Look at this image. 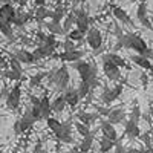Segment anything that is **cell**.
Segmentation results:
<instances>
[{"label": "cell", "mask_w": 153, "mask_h": 153, "mask_svg": "<svg viewBox=\"0 0 153 153\" xmlns=\"http://www.w3.org/2000/svg\"><path fill=\"white\" fill-rule=\"evenodd\" d=\"M141 118H143L141 109H139V106H138V100H135V101H133V107H132V110H130V113H129V121L138 124Z\"/></svg>", "instance_id": "obj_30"}, {"label": "cell", "mask_w": 153, "mask_h": 153, "mask_svg": "<svg viewBox=\"0 0 153 153\" xmlns=\"http://www.w3.org/2000/svg\"><path fill=\"white\" fill-rule=\"evenodd\" d=\"M84 37H86L84 34H81L78 29L75 28V29H72V31L68 34V40H71V42H74V43H75V42H81Z\"/></svg>", "instance_id": "obj_40"}, {"label": "cell", "mask_w": 153, "mask_h": 153, "mask_svg": "<svg viewBox=\"0 0 153 153\" xmlns=\"http://www.w3.org/2000/svg\"><path fill=\"white\" fill-rule=\"evenodd\" d=\"M101 63H103V72H104V75L107 76L110 81H120L121 80V71H120V68L115 66L104 54H103V57H101Z\"/></svg>", "instance_id": "obj_9"}, {"label": "cell", "mask_w": 153, "mask_h": 153, "mask_svg": "<svg viewBox=\"0 0 153 153\" xmlns=\"http://www.w3.org/2000/svg\"><path fill=\"white\" fill-rule=\"evenodd\" d=\"M46 2H48V0H34V5H35V8H38V6H45Z\"/></svg>", "instance_id": "obj_48"}, {"label": "cell", "mask_w": 153, "mask_h": 153, "mask_svg": "<svg viewBox=\"0 0 153 153\" xmlns=\"http://www.w3.org/2000/svg\"><path fill=\"white\" fill-rule=\"evenodd\" d=\"M127 153H147L144 149H135V147H130L127 149Z\"/></svg>", "instance_id": "obj_47"}, {"label": "cell", "mask_w": 153, "mask_h": 153, "mask_svg": "<svg viewBox=\"0 0 153 153\" xmlns=\"http://www.w3.org/2000/svg\"><path fill=\"white\" fill-rule=\"evenodd\" d=\"M63 98H65L66 104H68L71 109H75L76 106L80 104V101H81L78 92H76V89H74V87H68L66 91L63 92Z\"/></svg>", "instance_id": "obj_14"}, {"label": "cell", "mask_w": 153, "mask_h": 153, "mask_svg": "<svg viewBox=\"0 0 153 153\" xmlns=\"http://www.w3.org/2000/svg\"><path fill=\"white\" fill-rule=\"evenodd\" d=\"M100 130H101V133H103L104 138H107V139H110V141L117 143V139H118L117 129H115V126H112L107 120H101L100 121Z\"/></svg>", "instance_id": "obj_12"}, {"label": "cell", "mask_w": 153, "mask_h": 153, "mask_svg": "<svg viewBox=\"0 0 153 153\" xmlns=\"http://www.w3.org/2000/svg\"><path fill=\"white\" fill-rule=\"evenodd\" d=\"M86 42L92 51L98 52V51L103 48V35H101V31L97 26H91L87 34H86Z\"/></svg>", "instance_id": "obj_8"}, {"label": "cell", "mask_w": 153, "mask_h": 153, "mask_svg": "<svg viewBox=\"0 0 153 153\" xmlns=\"http://www.w3.org/2000/svg\"><path fill=\"white\" fill-rule=\"evenodd\" d=\"M124 120H126V112H124L123 107L110 109V112H109V115H107V121H109L112 126L121 124V123H124Z\"/></svg>", "instance_id": "obj_18"}, {"label": "cell", "mask_w": 153, "mask_h": 153, "mask_svg": "<svg viewBox=\"0 0 153 153\" xmlns=\"http://www.w3.org/2000/svg\"><path fill=\"white\" fill-rule=\"evenodd\" d=\"M35 124V120L32 117V112H31V107H28L26 110L23 112V115L16 120L14 126H12V129H14V133L16 135H22L25 132H28L29 129H32V126Z\"/></svg>", "instance_id": "obj_4"}, {"label": "cell", "mask_w": 153, "mask_h": 153, "mask_svg": "<svg viewBox=\"0 0 153 153\" xmlns=\"http://www.w3.org/2000/svg\"><path fill=\"white\" fill-rule=\"evenodd\" d=\"M2 75L5 76V78H8V80H12V81H16V83H22V81L25 80L23 74H20V72H16V71H11V69H5V71L2 72Z\"/></svg>", "instance_id": "obj_31"}, {"label": "cell", "mask_w": 153, "mask_h": 153, "mask_svg": "<svg viewBox=\"0 0 153 153\" xmlns=\"http://www.w3.org/2000/svg\"><path fill=\"white\" fill-rule=\"evenodd\" d=\"M61 45H63V49H65L63 52H71V51H75V49H76V48H75V43L71 42V40H68V38H66V40L63 42Z\"/></svg>", "instance_id": "obj_42"}, {"label": "cell", "mask_w": 153, "mask_h": 153, "mask_svg": "<svg viewBox=\"0 0 153 153\" xmlns=\"http://www.w3.org/2000/svg\"><path fill=\"white\" fill-rule=\"evenodd\" d=\"M123 48H126V49H132V51H135V52L139 54V55H143L146 51L149 49L146 40H144L143 37H139L138 34H135V32L124 34L121 38H117V43H115L112 52H118V51L123 49Z\"/></svg>", "instance_id": "obj_1"}, {"label": "cell", "mask_w": 153, "mask_h": 153, "mask_svg": "<svg viewBox=\"0 0 153 153\" xmlns=\"http://www.w3.org/2000/svg\"><path fill=\"white\" fill-rule=\"evenodd\" d=\"M74 69L78 72L81 81H86L89 83L91 89L94 91L95 87L100 86V80H98V69L95 66V63H89V61H84V60H80V61H75L72 63Z\"/></svg>", "instance_id": "obj_2"}, {"label": "cell", "mask_w": 153, "mask_h": 153, "mask_svg": "<svg viewBox=\"0 0 153 153\" xmlns=\"http://www.w3.org/2000/svg\"><path fill=\"white\" fill-rule=\"evenodd\" d=\"M76 92H78L80 98L83 100V98H87L89 95L92 94V89H91V86H89V83H86V81H80L78 87H76Z\"/></svg>", "instance_id": "obj_34"}, {"label": "cell", "mask_w": 153, "mask_h": 153, "mask_svg": "<svg viewBox=\"0 0 153 153\" xmlns=\"http://www.w3.org/2000/svg\"><path fill=\"white\" fill-rule=\"evenodd\" d=\"M55 136L60 139L61 143L71 144V143L74 141V138H72V126H71V123H63L60 132H58Z\"/></svg>", "instance_id": "obj_17"}, {"label": "cell", "mask_w": 153, "mask_h": 153, "mask_svg": "<svg viewBox=\"0 0 153 153\" xmlns=\"http://www.w3.org/2000/svg\"><path fill=\"white\" fill-rule=\"evenodd\" d=\"M40 109H42V120L51 118V113H52V109H51V100L46 95L40 98Z\"/></svg>", "instance_id": "obj_25"}, {"label": "cell", "mask_w": 153, "mask_h": 153, "mask_svg": "<svg viewBox=\"0 0 153 153\" xmlns=\"http://www.w3.org/2000/svg\"><path fill=\"white\" fill-rule=\"evenodd\" d=\"M66 17V9L63 6H57L55 9H52V16H51V22L54 23H61V20Z\"/></svg>", "instance_id": "obj_33"}, {"label": "cell", "mask_w": 153, "mask_h": 153, "mask_svg": "<svg viewBox=\"0 0 153 153\" xmlns=\"http://www.w3.org/2000/svg\"><path fill=\"white\" fill-rule=\"evenodd\" d=\"M69 80H71V75H69V69H68L66 65H61L60 68L49 71L48 75H46L48 84L52 86L58 92H65L69 87Z\"/></svg>", "instance_id": "obj_3"}, {"label": "cell", "mask_w": 153, "mask_h": 153, "mask_svg": "<svg viewBox=\"0 0 153 153\" xmlns=\"http://www.w3.org/2000/svg\"><path fill=\"white\" fill-rule=\"evenodd\" d=\"M124 135L130 139H135V138H139L141 136V129L139 126L132 123V121H126L124 123Z\"/></svg>", "instance_id": "obj_20"}, {"label": "cell", "mask_w": 153, "mask_h": 153, "mask_svg": "<svg viewBox=\"0 0 153 153\" xmlns=\"http://www.w3.org/2000/svg\"><path fill=\"white\" fill-rule=\"evenodd\" d=\"M141 2H143V0H141Z\"/></svg>", "instance_id": "obj_52"}, {"label": "cell", "mask_w": 153, "mask_h": 153, "mask_svg": "<svg viewBox=\"0 0 153 153\" xmlns=\"http://www.w3.org/2000/svg\"><path fill=\"white\" fill-rule=\"evenodd\" d=\"M72 12L75 14V26H76V29H78L81 34H87V31H89V28H91V19H89V16L86 14V11L83 9V8H80V6H75L74 9H72Z\"/></svg>", "instance_id": "obj_6"}, {"label": "cell", "mask_w": 153, "mask_h": 153, "mask_svg": "<svg viewBox=\"0 0 153 153\" xmlns=\"http://www.w3.org/2000/svg\"><path fill=\"white\" fill-rule=\"evenodd\" d=\"M0 34H2L3 37H6V38H9V40H12V38H14V29H12V25L0 20Z\"/></svg>", "instance_id": "obj_32"}, {"label": "cell", "mask_w": 153, "mask_h": 153, "mask_svg": "<svg viewBox=\"0 0 153 153\" xmlns=\"http://www.w3.org/2000/svg\"><path fill=\"white\" fill-rule=\"evenodd\" d=\"M76 118H78V121L81 123V124H84V126H87V127H91L98 118H100V115L97 113V112H86V110H81V112H78L76 113Z\"/></svg>", "instance_id": "obj_19"}, {"label": "cell", "mask_w": 153, "mask_h": 153, "mask_svg": "<svg viewBox=\"0 0 153 153\" xmlns=\"http://www.w3.org/2000/svg\"><path fill=\"white\" fill-rule=\"evenodd\" d=\"M6 3H12V0H0V5H6Z\"/></svg>", "instance_id": "obj_51"}, {"label": "cell", "mask_w": 153, "mask_h": 153, "mask_svg": "<svg viewBox=\"0 0 153 153\" xmlns=\"http://www.w3.org/2000/svg\"><path fill=\"white\" fill-rule=\"evenodd\" d=\"M115 141H110V139H107V138H101L100 139V152L101 153H107V152H110L112 149H115Z\"/></svg>", "instance_id": "obj_37"}, {"label": "cell", "mask_w": 153, "mask_h": 153, "mask_svg": "<svg viewBox=\"0 0 153 153\" xmlns=\"http://www.w3.org/2000/svg\"><path fill=\"white\" fill-rule=\"evenodd\" d=\"M136 19H138L139 25H141L143 28H147V29L153 31V25H152V22L149 19V9H147L146 0H143V2L138 5V8H136Z\"/></svg>", "instance_id": "obj_10"}, {"label": "cell", "mask_w": 153, "mask_h": 153, "mask_svg": "<svg viewBox=\"0 0 153 153\" xmlns=\"http://www.w3.org/2000/svg\"><path fill=\"white\" fill-rule=\"evenodd\" d=\"M20 100H22V83H16L11 87V91L5 100V104L9 110H17L20 107Z\"/></svg>", "instance_id": "obj_7"}, {"label": "cell", "mask_w": 153, "mask_h": 153, "mask_svg": "<svg viewBox=\"0 0 153 153\" xmlns=\"http://www.w3.org/2000/svg\"><path fill=\"white\" fill-rule=\"evenodd\" d=\"M110 12H112V16L117 19L118 22H121V23H126V25H130V26H135V22L130 19V16L127 14V12L121 8V6H118V5H110Z\"/></svg>", "instance_id": "obj_11"}, {"label": "cell", "mask_w": 153, "mask_h": 153, "mask_svg": "<svg viewBox=\"0 0 153 153\" xmlns=\"http://www.w3.org/2000/svg\"><path fill=\"white\" fill-rule=\"evenodd\" d=\"M46 124H48V129L52 132L54 135H57L58 132H60V129H61V121H58L57 118H54V117H51V118H48L46 120Z\"/></svg>", "instance_id": "obj_35"}, {"label": "cell", "mask_w": 153, "mask_h": 153, "mask_svg": "<svg viewBox=\"0 0 153 153\" xmlns=\"http://www.w3.org/2000/svg\"><path fill=\"white\" fill-rule=\"evenodd\" d=\"M16 12H17V9L12 6V3L0 5V20L12 25L14 23V19H16Z\"/></svg>", "instance_id": "obj_13"}, {"label": "cell", "mask_w": 153, "mask_h": 153, "mask_svg": "<svg viewBox=\"0 0 153 153\" xmlns=\"http://www.w3.org/2000/svg\"><path fill=\"white\" fill-rule=\"evenodd\" d=\"M31 101V112L35 121H42V109H40V98H37L35 95H29Z\"/></svg>", "instance_id": "obj_23"}, {"label": "cell", "mask_w": 153, "mask_h": 153, "mask_svg": "<svg viewBox=\"0 0 153 153\" xmlns=\"http://www.w3.org/2000/svg\"><path fill=\"white\" fill-rule=\"evenodd\" d=\"M74 127L76 129V132H78L80 135H81V138H86V136H89L92 132H91V129H89L87 126H84V124H81L80 121H75V124H74Z\"/></svg>", "instance_id": "obj_38"}, {"label": "cell", "mask_w": 153, "mask_h": 153, "mask_svg": "<svg viewBox=\"0 0 153 153\" xmlns=\"http://www.w3.org/2000/svg\"><path fill=\"white\" fill-rule=\"evenodd\" d=\"M3 65H6V61H5V57L0 54V66H3Z\"/></svg>", "instance_id": "obj_50"}, {"label": "cell", "mask_w": 153, "mask_h": 153, "mask_svg": "<svg viewBox=\"0 0 153 153\" xmlns=\"http://www.w3.org/2000/svg\"><path fill=\"white\" fill-rule=\"evenodd\" d=\"M75 20H76V19H75V14H74V12H72V11L68 12L66 17H65V23L61 25L63 29H65V32H71V31H72V26L75 25Z\"/></svg>", "instance_id": "obj_36"}, {"label": "cell", "mask_w": 153, "mask_h": 153, "mask_svg": "<svg viewBox=\"0 0 153 153\" xmlns=\"http://www.w3.org/2000/svg\"><path fill=\"white\" fill-rule=\"evenodd\" d=\"M66 101H65V98H63V95H58V97H55L52 101H51V109H52V112L54 113H61L63 110L66 109Z\"/></svg>", "instance_id": "obj_26"}, {"label": "cell", "mask_w": 153, "mask_h": 153, "mask_svg": "<svg viewBox=\"0 0 153 153\" xmlns=\"http://www.w3.org/2000/svg\"><path fill=\"white\" fill-rule=\"evenodd\" d=\"M104 55H106V57L113 63L115 66H118L120 69H121V68H127V69H130L129 66H127V61H126V60L118 54V52H107V54H104Z\"/></svg>", "instance_id": "obj_27"}, {"label": "cell", "mask_w": 153, "mask_h": 153, "mask_svg": "<svg viewBox=\"0 0 153 153\" xmlns=\"http://www.w3.org/2000/svg\"><path fill=\"white\" fill-rule=\"evenodd\" d=\"M113 152L115 153H127V149L120 143V141H117V144H115V149H113Z\"/></svg>", "instance_id": "obj_45"}, {"label": "cell", "mask_w": 153, "mask_h": 153, "mask_svg": "<svg viewBox=\"0 0 153 153\" xmlns=\"http://www.w3.org/2000/svg\"><path fill=\"white\" fill-rule=\"evenodd\" d=\"M95 109H97V113L101 115V117H107L109 112H110V109H107V107H101V106H95Z\"/></svg>", "instance_id": "obj_44"}, {"label": "cell", "mask_w": 153, "mask_h": 153, "mask_svg": "<svg viewBox=\"0 0 153 153\" xmlns=\"http://www.w3.org/2000/svg\"><path fill=\"white\" fill-rule=\"evenodd\" d=\"M100 153H101V152H100Z\"/></svg>", "instance_id": "obj_53"}, {"label": "cell", "mask_w": 153, "mask_h": 153, "mask_svg": "<svg viewBox=\"0 0 153 153\" xmlns=\"http://www.w3.org/2000/svg\"><path fill=\"white\" fill-rule=\"evenodd\" d=\"M12 57H16L22 65H34V63H37V60L34 58L32 52L31 51H26V49H17L14 54H11Z\"/></svg>", "instance_id": "obj_16"}, {"label": "cell", "mask_w": 153, "mask_h": 153, "mask_svg": "<svg viewBox=\"0 0 153 153\" xmlns=\"http://www.w3.org/2000/svg\"><path fill=\"white\" fill-rule=\"evenodd\" d=\"M124 92V84L123 83H118L117 86H113V87H107L104 86L103 87V92H101L100 95V100H101V103H103L104 106H109L112 104L113 101H117Z\"/></svg>", "instance_id": "obj_5"}, {"label": "cell", "mask_w": 153, "mask_h": 153, "mask_svg": "<svg viewBox=\"0 0 153 153\" xmlns=\"http://www.w3.org/2000/svg\"><path fill=\"white\" fill-rule=\"evenodd\" d=\"M45 28L52 34V35H65V29H63L61 23H54V22H45Z\"/></svg>", "instance_id": "obj_28"}, {"label": "cell", "mask_w": 153, "mask_h": 153, "mask_svg": "<svg viewBox=\"0 0 153 153\" xmlns=\"http://www.w3.org/2000/svg\"><path fill=\"white\" fill-rule=\"evenodd\" d=\"M130 61H133L138 68H143L144 71H149V72L153 74V65H152V61L147 60V58H144L143 55H139V54L130 55Z\"/></svg>", "instance_id": "obj_22"}, {"label": "cell", "mask_w": 153, "mask_h": 153, "mask_svg": "<svg viewBox=\"0 0 153 153\" xmlns=\"http://www.w3.org/2000/svg\"><path fill=\"white\" fill-rule=\"evenodd\" d=\"M84 52L83 51H78V49H75V51H71V52H61V54H55L54 58H58L61 60L63 63H75V61H80L83 58Z\"/></svg>", "instance_id": "obj_15"}, {"label": "cell", "mask_w": 153, "mask_h": 153, "mask_svg": "<svg viewBox=\"0 0 153 153\" xmlns=\"http://www.w3.org/2000/svg\"><path fill=\"white\" fill-rule=\"evenodd\" d=\"M32 16H34V20L37 23L43 25L46 19H51V16H52V9H48L46 6H38V8H35Z\"/></svg>", "instance_id": "obj_21"}, {"label": "cell", "mask_w": 153, "mask_h": 153, "mask_svg": "<svg viewBox=\"0 0 153 153\" xmlns=\"http://www.w3.org/2000/svg\"><path fill=\"white\" fill-rule=\"evenodd\" d=\"M26 5H28V0H19V6H20V9L25 8Z\"/></svg>", "instance_id": "obj_49"}, {"label": "cell", "mask_w": 153, "mask_h": 153, "mask_svg": "<svg viewBox=\"0 0 153 153\" xmlns=\"http://www.w3.org/2000/svg\"><path fill=\"white\" fill-rule=\"evenodd\" d=\"M94 138H95V135L91 133L89 136H86V138L81 139V144H80V147H78L80 153H89V152H91V149H92V146H94Z\"/></svg>", "instance_id": "obj_29"}, {"label": "cell", "mask_w": 153, "mask_h": 153, "mask_svg": "<svg viewBox=\"0 0 153 153\" xmlns=\"http://www.w3.org/2000/svg\"><path fill=\"white\" fill-rule=\"evenodd\" d=\"M46 75H48V72H38V74L32 75L29 78V86H38L43 80H46Z\"/></svg>", "instance_id": "obj_39"}, {"label": "cell", "mask_w": 153, "mask_h": 153, "mask_svg": "<svg viewBox=\"0 0 153 153\" xmlns=\"http://www.w3.org/2000/svg\"><path fill=\"white\" fill-rule=\"evenodd\" d=\"M141 138H143V141H144V144H146L147 150L153 152V147H152V139H150V133H149V132H146V133H143V135H141Z\"/></svg>", "instance_id": "obj_43"}, {"label": "cell", "mask_w": 153, "mask_h": 153, "mask_svg": "<svg viewBox=\"0 0 153 153\" xmlns=\"http://www.w3.org/2000/svg\"><path fill=\"white\" fill-rule=\"evenodd\" d=\"M31 17H32L31 12H25V11H22V9H17L16 19H14V23H12V25H16V26L22 28V26H25V25L31 20Z\"/></svg>", "instance_id": "obj_24"}, {"label": "cell", "mask_w": 153, "mask_h": 153, "mask_svg": "<svg viewBox=\"0 0 153 153\" xmlns=\"http://www.w3.org/2000/svg\"><path fill=\"white\" fill-rule=\"evenodd\" d=\"M9 69L11 71H16V72H20V74H23V69H22V63L16 58V57H12L11 55V58H9Z\"/></svg>", "instance_id": "obj_41"}, {"label": "cell", "mask_w": 153, "mask_h": 153, "mask_svg": "<svg viewBox=\"0 0 153 153\" xmlns=\"http://www.w3.org/2000/svg\"><path fill=\"white\" fill-rule=\"evenodd\" d=\"M139 80H141V83H143V86H144V87H147V86H149V76H147V74H146V72H141V75H139Z\"/></svg>", "instance_id": "obj_46"}]
</instances>
